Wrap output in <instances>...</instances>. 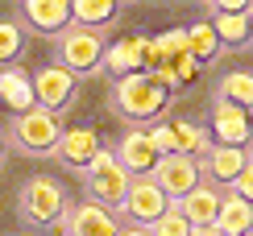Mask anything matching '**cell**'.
<instances>
[{
	"label": "cell",
	"instance_id": "8",
	"mask_svg": "<svg viewBox=\"0 0 253 236\" xmlns=\"http://www.w3.org/2000/svg\"><path fill=\"white\" fill-rule=\"evenodd\" d=\"M121 207L129 211L137 224H145V228H150V224L162 216L166 207H170V199H166V195L154 187L150 178H133V182H129V195H125V203H121Z\"/></svg>",
	"mask_w": 253,
	"mask_h": 236
},
{
	"label": "cell",
	"instance_id": "33",
	"mask_svg": "<svg viewBox=\"0 0 253 236\" xmlns=\"http://www.w3.org/2000/svg\"><path fill=\"white\" fill-rule=\"evenodd\" d=\"M245 236H253V232H245Z\"/></svg>",
	"mask_w": 253,
	"mask_h": 236
},
{
	"label": "cell",
	"instance_id": "14",
	"mask_svg": "<svg viewBox=\"0 0 253 236\" xmlns=\"http://www.w3.org/2000/svg\"><path fill=\"white\" fill-rule=\"evenodd\" d=\"M29 25L42 34H62L71 25V0H29L25 4Z\"/></svg>",
	"mask_w": 253,
	"mask_h": 236
},
{
	"label": "cell",
	"instance_id": "30",
	"mask_svg": "<svg viewBox=\"0 0 253 236\" xmlns=\"http://www.w3.org/2000/svg\"><path fill=\"white\" fill-rule=\"evenodd\" d=\"M0 157H4V137H0Z\"/></svg>",
	"mask_w": 253,
	"mask_h": 236
},
{
	"label": "cell",
	"instance_id": "29",
	"mask_svg": "<svg viewBox=\"0 0 253 236\" xmlns=\"http://www.w3.org/2000/svg\"><path fill=\"white\" fill-rule=\"evenodd\" d=\"M117 236H150L145 228H125V232H117Z\"/></svg>",
	"mask_w": 253,
	"mask_h": 236
},
{
	"label": "cell",
	"instance_id": "5",
	"mask_svg": "<svg viewBox=\"0 0 253 236\" xmlns=\"http://www.w3.org/2000/svg\"><path fill=\"white\" fill-rule=\"evenodd\" d=\"M58 50H62V62L58 67L62 71H91V67H100V58H104V38L96 34V29H62V41H58Z\"/></svg>",
	"mask_w": 253,
	"mask_h": 236
},
{
	"label": "cell",
	"instance_id": "27",
	"mask_svg": "<svg viewBox=\"0 0 253 236\" xmlns=\"http://www.w3.org/2000/svg\"><path fill=\"white\" fill-rule=\"evenodd\" d=\"M228 187H233V195H237V199L253 203V162H245V170H241V174L228 182Z\"/></svg>",
	"mask_w": 253,
	"mask_h": 236
},
{
	"label": "cell",
	"instance_id": "32",
	"mask_svg": "<svg viewBox=\"0 0 253 236\" xmlns=\"http://www.w3.org/2000/svg\"><path fill=\"white\" fill-rule=\"evenodd\" d=\"M249 38H253V21H249Z\"/></svg>",
	"mask_w": 253,
	"mask_h": 236
},
{
	"label": "cell",
	"instance_id": "2",
	"mask_svg": "<svg viewBox=\"0 0 253 236\" xmlns=\"http://www.w3.org/2000/svg\"><path fill=\"white\" fill-rule=\"evenodd\" d=\"M129 170L117 162V154H108V149H100L96 157H91L87 166V191H91V203H100V207H121L125 195H129Z\"/></svg>",
	"mask_w": 253,
	"mask_h": 236
},
{
	"label": "cell",
	"instance_id": "22",
	"mask_svg": "<svg viewBox=\"0 0 253 236\" xmlns=\"http://www.w3.org/2000/svg\"><path fill=\"white\" fill-rule=\"evenodd\" d=\"M249 21H253V13H220L216 21H212V34H216V41L220 46H237V41H245L249 38Z\"/></svg>",
	"mask_w": 253,
	"mask_h": 236
},
{
	"label": "cell",
	"instance_id": "12",
	"mask_svg": "<svg viewBox=\"0 0 253 236\" xmlns=\"http://www.w3.org/2000/svg\"><path fill=\"white\" fill-rule=\"evenodd\" d=\"M117 162L129 170V174H150V170L158 166V149L150 145V137H145V128H133L129 137L121 141V154Z\"/></svg>",
	"mask_w": 253,
	"mask_h": 236
},
{
	"label": "cell",
	"instance_id": "10",
	"mask_svg": "<svg viewBox=\"0 0 253 236\" xmlns=\"http://www.w3.org/2000/svg\"><path fill=\"white\" fill-rule=\"evenodd\" d=\"M145 46H150V38L129 34V38H121L117 46H104V58H100V62L117 75V79H125V75L145 71Z\"/></svg>",
	"mask_w": 253,
	"mask_h": 236
},
{
	"label": "cell",
	"instance_id": "1",
	"mask_svg": "<svg viewBox=\"0 0 253 236\" xmlns=\"http://www.w3.org/2000/svg\"><path fill=\"white\" fill-rule=\"evenodd\" d=\"M166 100H170V91H166L150 71H137V75L117 79V104H121L125 116H133V120H154V116L166 108Z\"/></svg>",
	"mask_w": 253,
	"mask_h": 236
},
{
	"label": "cell",
	"instance_id": "15",
	"mask_svg": "<svg viewBox=\"0 0 253 236\" xmlns=\"http://www.w3.org/2000/svg\"><path fill=\"white\" fill-rule=\"evenodd\" d=\"M216 228H220V236H245V232H253V203L237 199L233 191H228V195H220Z\"/></svg>",
	"mask_w": 253,
	"mask_h": 236
},
{
	"label": "cell",
	"instance_id": "6",
	"mask_svg": "<svg viewBox=\"0 0 253 236\" xmlns=\"http://www.w3.org/2000/svg\"><path fill=\"white\" fill-rule=\"evenodd\" d=\"M62 187L54 178H29L21 191V216H29L34 224H58L62 216Z\"/></svg>",
	"mask_w": 253,
	"mask_h": 236
},
{
	"label": "cell",
	"instance_id": "11",
	"mask_svg": "<svg viewBox=\"0 0 253 236\" xmlns=\"http://www.w3.org/2000/svg\"><path fill=\"white\" fill-rule=\"evenodd\" d=\"M67 232L71 236H117V216H112L108 207H100V203H79L75 211L67 216Z\"/></svg>",
	"mask_w": 253,
	"mask_h": 236
},
{
	"label": "cell",
	"instance_id": "28",
	"mask_svg": "<svg viewBox=\"0 0 253 236\" xmlns=\"http://www.w3.org/2000/svg\"><path fill=\"white\" fill-rule=\"evenodd\" d=\"M191 236H220L216 224H204V228H191Z\"/></svg>",
	"mask_w": 253,
	"mask_h": 236
},
{
	"label": "cell",
	"instance_id": "31",
	"mask_svg": "<svg viewBox=\"0 0 253 236\" xmlns=\"http://www.w3.org/2000/svg\"><path fill=\"white\" fill-rule=\"evenodd\" d=\"M245 157H249V162H253V145H249V154H245Z\"/></svg>",
	"mask_w": 253,
	"mask_h": 236
},
{
	"label": "cell",
	"instance_id": "24",
	"mask_svg": "<svg viewBox=\"0 0 253 236\" xmlns=\"http://www.w3.org/2000/svg\"><path fill=\"white\" fill-rule=\"evenodd\" d=\"M145 232H150V236H191V224L183 220V211H178V207H166Z\"/></svg>",
	"mask_w": 253,
	"mask_h": 236
},
{
	"label": "cell",
	"instance_id": "18",
	"mask_svg": "<svg viewBox=\"0 0 253 236\" xmlns=\"http://www.w3.org/2000/svg\"><path fill=\"white\" fill-rule=\"evenodd\" d=\"M245 149H233V145H216L212 154H208V174L216 182H233L241 170H245Z\"/></svg>",
	"mask_w": 253,
	"mask_h": 236
},
{
	"label": "cell",
	"instance_id": "23",
	"mask_svg": "<svg viewBox=\"0 0 253 236\" xmlns=\"http://www.w3.org/2000/svg\"><path fill=\"white\" fill-rule=\"evenodd\" d=\"M204 149H208V133H204V128H195V124H187V120L174 124V154L199 157Z\"/></svg>",
	"mask_w": 253,
	"mask_h": 236
},
{
	"label": "cell",
	"instance_id": "25",
	"mask_svg": "<svg viewBox=\"0 0 253 236\" xmlns=\"http://www.w3.org/2000/svg\"><path fill=\"white\" fill-rule=\"evenodd\" d=\"M17 54H21V29L13 25V21H0V67L13 62Z\"/></svg>",
	"mask_w": 253,
	"mask_h": 236
},
{
	"label": "cell",
	"instance_id": "16",
	"mask_svg": "<svg viewBox=\"0 0 253 236\" xmlns=\"http://www.w3.org/2000/svg\"><path fill=\"white\" fill-rule=\"evenodd\" d=\"M178 211H183V220L191 224V228H204V224H216V211H220V195L212 187H195L191 195H183L174 203Z\"/></svg>",
	"mask_w": 253,
	"mask_h": 236
},
{
	"label": "cell",
	"instance_id": "17",
	"mask_svg": "<svg viewBox=\"0 0 253 236\" xmlns=\"http://www.w3.org/2000/svg\"><path fill=\"white\" fill-rule=\"evenodd\" d=\"M58 154L67 157L71 166H91V157L100 154L96 128H67V133L58 137Z\"/></svg>",
	"mask_w": 253,
	"mask_h": 236
},
{
	"label": "cell",
	"instance_id": "3",
	"mask_svg": "<svg viewBox=\"0 0 253 236\" xmlns=\"http://www.w3.org/2000/svg\"><path fill=\"white\" fill-rule=\"evenodd\" d=\"M13 137H17V145L25 149V154H54L62 128H58V116L54 112H46V108L34 104L29 112H21L13 120Z\"/></svg>",
	"mask_w": 253,
	"mask_h": 236
},
{
	"label": "cell",
	"instance_id": "26",
	"mask_svg": "<svg viewBox=\"0 0 253 236\" xmlns=\"http://www.w3.org/2000/svg\"><path fill=\"white\" fill-rule=\"evenodd\" d=\"M145 137H150V145L158 149V157L174 154V124H154V128H145Z\"/></svg>",
	"mask_w": 253,
	"mask_h": 236
},
{
	"label": "cell",
	"instance_id": "7",
	"mask_svg": "<svg viewBox=\"0 0 253 236\" xmlns=\"http://www.w3.org/2000/svg\"><path fill=\"white\" fill-rule=\"evenodd\" d=\"M29 83H34V104L46 112L62 108L71 100V91H75V75L62 67H42L38 75H29Z\"/></svg>",
	"mask_w": 253,
	"mask_h": 236
},
{
	"label": "cell",
	"instance_id": "9",
	"mask_svg": "<svg viewBox=\"0 0 253 236\" xmlns=\"http://www.w3.org/2000/svg\"><path fill=\"white\" fill-rule=\"evenodd\" d=\"M212 133H216V145L245 149V145H249V137H253L249 112H245V108H233V104L220 100V104H216V112H212Z\"/></svg>",
	"mask_w": 253,
	"mask_h": 236
},
{
	"label": "cell",
	"instance_id": "21",
	"mask_svg": "<svg viewBox=\"0 0 253 236\" xmlns=\"http://www.w3.org/2000/svg\"><path fill=\"white\" fill-rule=\"evenodd\" d=\"M112 17H117V4L112 0H75L71 4V21H79L83 29H96V25H104Z\"/></svg>",
	"mask_w": 253,
	"mask_h": 236
},
{
	"label": "cell",
	"instance_id": "13",
	"mask_svg": "<svg viewBox=\"0 0 253 236\" xmlns=\"http://www.w3.org/2000/svg\"><path fill=\"white\" fill-rule=\"evenodd\" d=\"M0 104L13 108L17 116L34 108V83H29V71H21V67H4V71H0Z\"/></svg>",
	"mask_w": 253,
	"mask_h": 236
},
{
	"label": "cell",
	"instance_id": "20",
	"mask_svg": "<svg viewBox=\"0 0 253 236\" xmlns=\"http://www.w3.org/2000/svg\"><path fill=\"white\" fill-rule=\"evenodd\" d=\"M220 100L233 104V108H253V75L249 71H233L224 75V83H220Z\"/></svg>",
	"mask_w": 253,
	"mask_h": 236
},
{
	"label": "cell",
	"instance_id": "4",
	"mask_svg": "<svg viewBox=\"0 0 253 236\" xmlns=\"http://www.w3.org/2000/svg\"><path fill=\"white\" fill-rule=\"evenodd\" d=\"M150 182L166 199L178 203L183 195H191L199 187V162L195 157H183V154H166V157H158V166L150 170Z\"/></svg>",
	"mask_w": 253,
	"mask_h": 236
},
{
	"label": "cell",
	"instance_id": "19",
	"mask_svg": "<svg viewBox=\"0 0 253 236\" xmlns=\"http://www.w3.org/2000/svg\"><path fill=\"white\" fill-rule=\"evenodd\" d=\"M187 54L195 58V67H199V62H212L220 54V41L212 34V21H195V25L187 29Z\"/></svg>",
	"mask_w": 253,
	"mask_h": 236
}]
</instances>
